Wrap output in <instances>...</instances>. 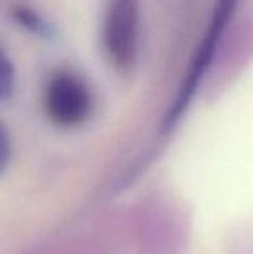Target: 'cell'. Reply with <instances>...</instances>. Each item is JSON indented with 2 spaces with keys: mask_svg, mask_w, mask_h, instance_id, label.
<instances>
[{
  "mask_svg": "<svg viewBox=\"0 0 253 254\" xmlns=\"http://www.w3.org/2000/svg\"><path fill=\"white\" fill-rule=\"evenodd\" d=\"M139 0H108L102 21V47L106 57L120 71L134 66L139 51Z\"/></svg>",
  "mask_w": 253,
  "mask_h": 254,
  "instance_id": "1",
  "label": "cell"
},
{
  "mask_svg": "<svg viewBox=\"0 0 253 254\" xmlns=\"http://www.w3.org/2000/svg\"><path fill=\"white\" fill-rule=\"evenodd\" d=\"M44 109L54 125L77 127L90 114L92 94L80 76L70 71H58L45 85Z\"/></svg>",
  "mask_w": 253,
  "mask_h": 254,
  "instance_id": "2",
  "label": "cell"
},
{
  "mask_svg": "<svg viewBox=\"0 0 253 254\" xmlns=\"http://www.w3.org/2000/svg\"><path fill=\"white\" fill-rule=\"evenodd\" d=\"M234 3H236V0H219V2H217L215 12H213L208 31H206L205 38H203L201 45H199L198 54L194 56V61H192L189 71H187L186 80H184L182 87H180L179 95H177L175 102H173L172 109H170L169 120H167L169 127H172V125L182 116V113L186 111L187 104L191 101V97L194 95L196 87H198L203 73H205L206 67H208L210 59L213 57V52H215L219 38H220V35H222L224 28H226V23L229 21L231 14H233Z\"/></svg>",
  "mask_w": 253,
  "mask_h": 254,
  "instance_id": "3",
  "label": "cell"
},
{
  "mask_svg": "<svg viewBox=\"0 0 253 254\" xmlns=\"http://www.w3.org/2000/svg\"><path fill=\"white\" fill-rule=\"evenodd\" d=\"M14 83H16L14 64L7 52L0 47V101H7L12 95Z\"/></svg>",
  "mask_w": 253,
  "mask_h": 254,
  "instance_id": "4",
  "label": "cell"
},
{
  "mask_svg": "<svg viewBox=\"0 0 253 254\" xmlns=\"http://www.w3.org/2000/svg\"><path fill=\"white\" fill-rule=\"evenodd\" d=\"M10 152H12V144H10V135L7 131L5 125L0 121V173L7 168L10 161Z\"/></svg>",
  "mask_w": 253,
  "mask_h": 254,
  "instance_id": "5",
  "label": "cell"
}]
</instances>
